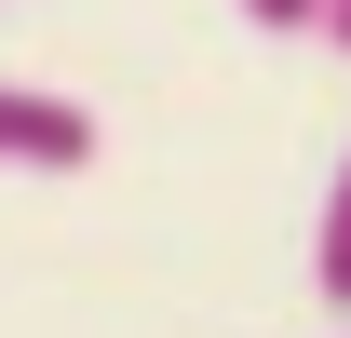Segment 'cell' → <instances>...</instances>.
Segmentation results:
<instances>
[{"label": "cell", "mask_w": 351, "mask_h": 338, "mask_svg": "<svg viewBox=\"0 0 351 338\" xmlns=\"http://www.w3.org/2000/svg\"><path fill=\"white\" fill-rule=\"evenodd\" d=\"M108 122L54 82H0V176H95Z\"/></svg>", "instance_id": "6da1fadb"}, {"label": "cell", "mask_w": 351, "mask_h": 338, "mask_svg": "<svg viewBox=\"0 0 351 338\" xmlns=\"http://www.w3.org/2000/svg\"><path fill=\"white\" fill-rule=\"evenodd\" d=\"M230 14H243V27H284V41L311 27V0H230Z\"/></svg>", "instance_id": "3957f363"}, {"label": "cell", "mask_w": 351, "mask_h": 338, "mask_svg": "<svg viewBox=\"0 0 351 338\" xmlns=\"http://www.w3.org/2000/svg\"><path fill=\"white\" fill-rule=\"evenodd\" d=\"M311 284H324V311L351 325V149H338V190H324V230H311Z\"/></svg>", "instance_id": "7a4b0ae2"}, {"label": "cell", "mask_w": 351, "mask_h": 338, "mask_svg": "<svg viewBox=\"0 0 351 338\" xmlns=\"http://www.w3.org/2000/svg\"><path fill=\"white\" fill-rule=\"evenodd\" d=\"M324 338H351V325H324Z\"/></svg>", "instance_id": "5b68a950"}, {"label": "cell", "mask_w": 351, "mask_h": 338, "mask_svg": "<svg viewBox=\"0 0 351 338\" xmlns=\"http://www.w3.org/2000/svg\"><path fill=\"white\" fill-rule=\"evenodd\" d=\"M311 41H338V54H351V0H311Z\"/></svg>", "instance_id": "277c9868"}, {"label": "cell", "mask_w": 351, "mask_h": 338, "mask_svg": "<svg viewBox=\"0 0 351 338\" xmlns=\"http://www.w3.org/2000/svg\"><path fill=\"white\" fill-rule=\"evenodd\" d=\"M0 14H14V0H0Z\"/></svg>", "instance_id": "8992f818"}]
</instances>
